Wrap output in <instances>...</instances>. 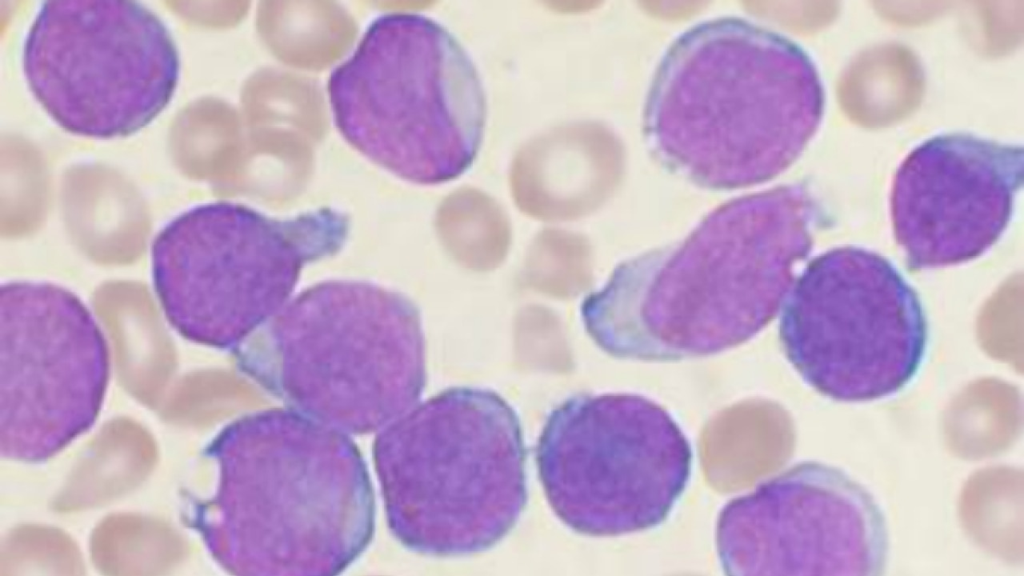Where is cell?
<instances>
[{
    "mask_svg": "<svg viewBox=\"0 0 1024 576\" xmlns=\"http://www.w3.org/2000/svg\"><path fill=\"white\" fill-rule=\"evenodd\" d=\"M825 95L794 41L737 17L701 22L663 56L644 110V135L670 170L713 189L766 182L818 130Z\"/></svg>",
    "mask_w": 1024,
    "mask_h": 576,
    "instance_id": "1",
    "label": "cell"
},
{
    "mask_svg": "<svg viewBox=\"0 0 1024 576\" xmlns=\"http://www.w3.org/2000/svg\"><path fill=\"white\" fill-rule=\"evenodd\" d=\"M818 217L801 184L722 205L668 254L621 269L602 295L620 323L599 334L601 346L622 358L678 360L743 343L783 305Z\"/></svg>",
    "mask_w": 1024,
    "mask_h": 576,
    "instance_id": "2",
    "label": "cell"
},
{
    "mask_svg": "<svg viewBox=\"0 0 1024 576\" xmlns=\"http://www.w3.org/2000/svg\"><path fill=\"white\" fill-rule=\"evenodd\" d=\"M327 93L345 141L406 181L456 179L480 151L487 102L479 73L457 38L426 15L375 18L330 74Z\"/></svg>",
    "mask_w": 1024,
    "mask_h": 576,
    "instance_id": "3",
    "label": "cell"
},
{
    "mask_svg": "<svg viewBox=\"0 0 1024 576\" xmlns=\"http://www.w3.org/2000/svg\"><path fill=\"white\" fill-rule=\"evenodd\" d=\"M347 230L332 208L276 219L230 201L199 204L156 235L154 290L181 336L227 347L280 311L305 263L339 248Z\"/></svg>",
    "mask_w": 1024,
    "mask_h": 576,
    "instance_id": "4",
    "label": "cell"
},
{
    "mask_svg": "<svg viewBox=\"0 0 1024 576\" xmlns=\"http://www.w3.org/2000/svg\"><path fill=\"white\" fill-rule=\"evenodd\" d=\"M395 524L412 549L455 557L490 549L527 501L519 418L499 395L449 389L423 404L398 433Z\"/></svg>",
    "mask_w": 1024,
    "mask_h": 576,
    "instance_id": "5",
    "label": "cell"
},
{
    "mask_svg": "<svg viewBox=\"0 0 1024 576\" xmlns=\"http://www.w3.org/2000/svg\"><path fill=\"white\" fill-rule=\"evenodd\" d=\"M692 458L668 411L635 394L569 398L547 417L536 453L552 510L589 536L664 522L688 484Z\"/></svg>",
    "mask_w": 1024,
    "mask_h": 576,
    "instance_id": "6",
    "label": "cell"
},
{
    "mask_svg": "<svg viewBox=\"0 0 1024 576\" xmlns=\"http://www.w3.org/2000/svg\"><path fill=\"white\" fill-rule=\"evenodd\" d=\"M34 97L64 130L90 138L133 134L171 101L180 56L166 23L131 0H49L22 48Z\"/></svg>",
    "mask_w": 1024,
    "mask_h": 576,
    "instance_id": "7",
    "label": "cell"
},
{
    "mask_svg": "<svg viewBox=\"0 0 1024 576\" xmlns=\"http://www.w3.org/2000/svg\"><path fill=\"white\" fill-rule=\"evenodd\" d=\"M783 304L787 358L825 397L883 399L908 385L921 366L928 334L920 299L877 252L848 245L821 253Z\"/></svg>",
    "mask_w": 1024,
    "mask_h": 576,
    "instance_id": "8",
    "label": "cell"
},
{
    "mask_svg": "<svg viewBox=\"0 0 1024 576\" xmlns=\"http://www.w3.org/2000/svg\"><path fill=\"white\" fill-rule=\"evenodd\" d=\"M732 576L884 574L889 537L872 494L843 470L798 463L730 500L716 526Z\"/></svg>",
    "mask_w": 1024,
    "mask_h": 576,
    "instance_id": "9",
    "label": "cell"
},
{
    "mask_svg": "<svg viewBox=\"0 0 1024 576\" xmlns=\"http://www.w3.org/2000/svg\"><path fill=\"white\" fill-rule=\"evenodd\" d=\"M281 357L287 385L350 393L384 392L401 410L423 384L415 314L396 294L335 281L289 300L260 326Z\"/></svg>",
    "mask_w": 1024,
    "mask_h": 576,
    "instance_id": "10",
    "label": "cell"
},
{
    "mask_svg": "<svg viewBox=\"0 0 1024 576\" xmlns=\"http://www.w3.org/2000/svg\"><path fill=\"white\" fill-rule=\"evenodd\" d=\"M1022 183V146L967 133L919 144L891 190L893 232L908 264L940 268L984 254L1007 228Z\"/></svg>",
    "mask_w": 1024,
    "mask_h": 576,
    "instance_id": "11",
    "label": "cell"
},
{
    "mask_svg": "<svg viewBox=\"0 0 1024 576\" xmlns=\"http://www.w3.org/2000/svg\"><path fill=\"white\" fill-rule=\"evenodd\" d=\"M2 392L11 402L85 405L107 371L103 333L71 291L47 282L0 289Z\"/></svg>",
    "mask_w": 1024,
    "mask_h": 576,
    "instance_id": "12",
    "label": "cell"
}]
</instances>
